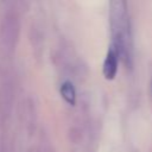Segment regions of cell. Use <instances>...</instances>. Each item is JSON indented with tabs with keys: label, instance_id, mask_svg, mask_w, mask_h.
<instances>
[{
	"label": "cell",
	"instance_id": "3957f363",
	"mask_svg": "<svg viewBox=\"0 0 152 152\" xmlns=\"http://www.w3.org/2000/svg\"><path fill=\"white\" fill-rule=\"evenodd\" d=\"M59 91H61L62 97L69 104H75V102H76V90H75L74 84L70 81H64L59 87Z\"/></svg>",
	"mask_w": 152,
	"mask_h": 152
},
{
	"label": "cell",
	"instance_id": "7a4b0ae2",
	"mask_svg": "<svg viewBox=\"0 0 152 152\" xmlns=\"http://www.w3.org/2000/svg\"><path fill=\"white\" fill-rule=\"evenodd\" d=\"M118 63H119V53L115 50V48L110 44L104 62H103V66H102V71H103V76L107 80H112L114 78V76L116 75L118 71Z\"/></svg>",
	"mask_w": 152,
	"mask_h": 152
},
{
	"label": "cell",
	"instance_id": "6da1fadb",
	"mask_svg": "<svg viewBox=\"0 0 152 152\" xmlns=\"http://www.w3.org/2000/svg\"><path fill=\"white\" fill-rule=\"evenodd\" d=\"M109 17L113 33L112 45L119 53V57L126 65L132 64V34L129 18L127 13V4L122 0L112 1L109 4Z\"/></svg>",
	"mask_w": 152,
	"mask_h": 152
}]
</instances>
